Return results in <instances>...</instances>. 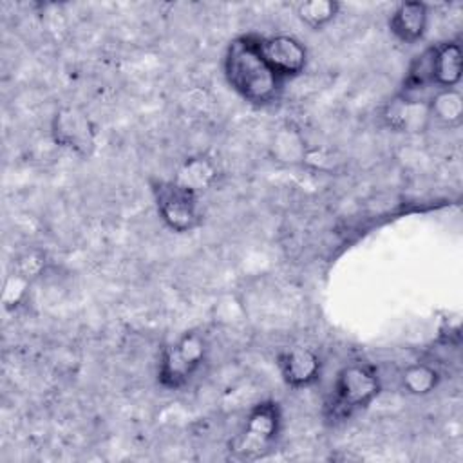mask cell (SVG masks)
<instances>
[{"label":"cell","mask_w":463,"mask_h":463,"mask_svg":"<svg viewBox=\"0 0 463 463\" xmlns=\"http://www.w3.org/2000/svg\"><path fill=\"white\" fill-rule=\"evenodd\" d=\"M150 188L157 213L166 228L175 233H186L201 224L197 194L179 186L174 179L152 181Z\"/></svg>","instance_id":"cell-5"},{"label":"cell","mask_w":463,"mask_h":463,"mask_svg":"<svg viewBox=\"0 0 463 463\" xmlns=\"http://www.w3.org/2000/svg\"><path fill=\"white\" fill-rule=\"evenodd\" d=\"M277 365L282 380L293 389L309 387L322 374L320 354L315 349L304 345L282 349L277 356Z\"/></svg>","instance_id":"cell-8"},{"label":"cell","mask_w":463,"mask_h":463,"mask_svg":"<svg viewBox=\"0 0 463 463\" xmlns=\"http://www.w3.org/2000/svg\"><path fill=\"white\" fill-rule=\"evenodd\" d=\"M269 156L280 165H300L306 159V141L293 125L279 127L269 141Z\"/></svg>","instance_id":"cell-14"},{"label":"cell","mask_w":463,"mask_h":463,"mask_svg":"<svg viewBox=\"0 0 463 463\" xmlns=\"http://www.w3.org/2000/svg\"><path fill=\"white\" fill-rule=\"evenodd\" d=\"M382 118L387 127L398 132H423L430 125L427 101L414 96L398 94L383 109Z\"/></svg>","instance_id":"cell-9"},{"label":"cell","mask_w":463,"mask_h":463,"mask_svg":"<svg viewBox=\"0 0 463 463\" xmlns=\"http://www.w3.org/2000/svg\"><path fill=\"white\" fill-rule=\"evenodd\" d=\"M427 25L429 5L420 0L398 4L389 18V31L405 45H414L420 42L427 33Z\"/></svg>","instance_id":"cell-10"},{"label":"cell","mask_w":463,"mask_h":463,"mask_svg":"<svg viewBox=\"0 0 463 463\" xmlns=\"http://www.w3.org/2000/svg\"><path fill=\"white\" fill-rule=\"evenodd\" d=\"M51 137L58 146L89 159L96 150L98 128L83 109L63 105L51 119Z\"/></svg>","instance_id":"cell-6"},{"label":"cell","mask_w":463,"mask_h":463,"mask_svg":"<svg viewBox=\"0 0 463 463\" xmlns=\"http://www.w3.org/2000/svg\"><path fill=\"white\" fill-rule=\"evenodd\" d=\"M427 109L430 123L434 121L436 125L445 128L458 127L463 119V96L456 87L438 89L427 99Z\"/></svg>","instance_id":"cell-13"},{"label":"cell","mask_w":463,"mask_h":463,"mask_svg":"<svg viewBox=\"0 0 463 463\" xmlns=\"http://www.w3.org/2000/svg\"><path fill=\"white\" fill-rule=\"evenodd\" d=\"M282 430V411L279 402L264 400L251 407L242 429L228 443V452L239 461H255L268 456Z\"/></svg>","instance_id":"cell-3"},{"label":"cell","mask_w":463,"mask_h":463,"mask_svg":"<svg viewBox=\"0 0 463 463\" xmlns=\"http://www.w3.org/2000/svg\"><path fill=\"white\" fill-rule=\"evenodd\" d=\"M432 69L436 89L456 87L463 71L461 45L458 42H441L432 45Z\"/></svg>","instance_id":"cell-11"},{"label":"cell","mask_w":463,"mask_h":463,"mask_svg":"<svg viewBox=\"0 0 463 463\" xmlns=\"http://www.w3.org/2000/svg\"><path fill=\"white\" fill-rule=\"evenodd\" d=\"M222 67L228 85L250 105L266 107L279 99L284 80L262 58L257 34L233 38L226 47Z\"/></svg>","instance_id":"cell-1"},{"label":"cell","mask_w":463,"mask_h":463,"mask_svg":"<svg viewBox=\"0 0 463 463\" xmlns=\"http://www.w3.org/2000/svg\"><path fill=\"white\" fill-rule=\"evenodd\" d=\"M208 354V342L197 331L183 333L175 342L165 347L159 365L157 382L163 389L177 391L184 387L201 369Z\"/></svg>","instance_id":"cell-4"},{"label":"cell","mask_w":463,"mask_h":463,"mask_svg":"<svg viewBox=\"0 0 463 463\" xmlns=\"http://www.w3.org/2000/svg\"><path fill=\"white\" fill-rule=\"evenodd\" d=\"M217 175L219 174H217L215 163L203 154H195L186 157L181 163L174 181L179 186L199 195L201 192H206L210 186H213V183L217 181Z\"/></svg>","instance_id":"cell-12"},{"label":"cell","mask_w":463,"mask_h":463,"mask_svg":"<svg viewBox=\"0 0 463 463\" xmlns=\"http://www.w3.org/2000/svg\"><path fill=\"white\" fill-rule=\"evenodd\" d=\"M257 45L266 63L282 80L302 74L307 65V49L295 36H289V34L259 36L257 34Z\"/></svg>","instance_id":"cell-7"},{"label":"cell","mask_w":463,"mask_h":463,"mask_svg":"<svg viewBox=\"0 0 463 463\" xmlns=\"http://www.w3.org/2000/svg\"><path fill=\"white\" fill-rule=\"evenodd\" d=\"M441 382L439 371L427 362H414L402 369L400 385L411 396H427Z\"/></svg>","instance_id":"cell-15"},{"label":"cell","mask_w":463,"mask_h":463,"mask_svg":"<svg viewBox=\"0 0 463 463\" xmlns=\"http://www.w3.org/2000/svg\"><path fill=\"white\" fill-rule=\"evenodd\" d=\"M298 20L313 31H320L340 13V4L335 0H306L295 5Z\"/></svg>","instance_id":"cell-16"},{"label":"cell","mask_w":463,"mask_h":463,"mask_svg":"<svg viewBox=\"0 0 463 463\" xmlns=\"http://www.w3.org/2000/svg\"><path fill=\"white\" fill-rule=\"evenodd\" d=\"M45 260H43V255L38 253V251H27L25 255H22L16 264H14V269L20 271L22 275L29 277V279H34L42 268H43Z\"/></svg>","instance_id":"cell-18"},{"label":"cell","mask_w":463,"mask_h":463,"mask_svg":"<svg viewBox=\"0 0 463 463\" xmlns=\"http://www.w3.org/2000/svg\"><path fill=\"white\" fill-rule=\"evenodd\" d=\"M31 280L33 279H29V277L22 275L20 271L13 269V273L5 279L4 293H2V300H4V306L7 309H16L25 300Z\"/></svg>","instance_id":"cell-17"},{"label":"cell","mask_w":463,"mask_h":463,"mask_svg":"<svg viewBox=\"0 0 463 463\" xmlns=\"http://www.w3.org/2000/svg\"><path fill=\"white\" fill-rule=\"evenodd\" d=\"M382 391L378 369L365 362L344 365L333 382L331 394L326 400L324 416L329 423H340L360 409H365Z\"/></svg>","instance_id":"cell-2"}]
</instances>
